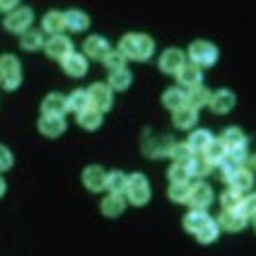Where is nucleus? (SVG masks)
I'll list each match as a JSON object with an SVG mask.
<instances>
[{
    "label": "nucleus",
    "instance_id": "f257e3e1",
    "mask_svg": "<svg viewBox=\"0 0 256 256\" xmlns=\"http://www.w3.org/2000/svg\"><path fill=\"white\" fill-rule=\"evenodd\" d=\"M118 51L130 60H148L155 51V42L145 34H126L118 42Z\"/></svg>",
    "mask_w": 256,
    "mask_h": 256
},
{
    "label": "nucleus",
    "instance_id": "f03ea898",
    "mask_svg": "<svg viewBox=\"0 0 256 256\" xmlns=\"http://www.w3.org/2000/svg\"><path fill=\"white\" fill-rule=\"evenodd\" d=\"M20 85H22V66H20V60L10 56V54L0 56V87L12 92Z\"/></svg>",
    "mask_w": 256,
    "mask_h": 256
},
{
    "label": "nucleus",
    "instance_id": "7ed1b4c3",
    "mask_svg": "<svg viewBox=\"0 0 256 256\" xmlns=\"http://www.w3.org/2000/svg\"><path fill=\"white\" fill-rule=\"evenodd\" d=\"M133 206H145L148 200H150V182H148V176L140 174V172H136V174H130L128 176V186H126V194H124Z\"/></svg>",
    "mask_w": 256,
    "mask_h": 256
},
{
    "label": "nucleus",
    "instance_id": "20e7f679",
    "mask_svg": "<svg viewBox=\"0 0 256 256\" xmlns=\"http://www.w3.org/2000/svg\"><path fill=\"white\" fill-rule=\"evenodd\" d=\"M188 58H191V63H196L198 68H208V66H213L215 60H218V46L210 42H194L188 46Z\"/></svg>",
    "mask_w": 256,
    "mask_h": 256
},
{
    "label": "nucleus",
    "instance_id": "39448f33",
    "mask_svg": "<svg viewBox=\"0 0 256 256\" xmlns=\"http://www.w3.org/2000/svg\"><path fill=\"white\" fill-rule=\"evenodd\" d=\"M246 164V148H232L225 152V157L218 162V167H220V176L222 179H230L234 172H240Z\"/></svg>",
    "mask_w": 256,
    "mask_h": 256
},
{
    "label": "nucleus",
    "instance_id": "423d86ee",
    "mask_svg": "<svg viewBox=\"0 0 256 256\" xmlns=\"http://www.w3.org/2000/svg\"><path fill=\"white\" fill-rule=\"evenodd\" d=\"M32 22H34V12L32 8H14L12 12H8L5 17V29L8 32H14V34H24L27 29H32Z\"/></svg>",
    "mask_w": 256,
    "mask_h": 256
},
{
    "label": "nucleus",
    "instance_id": "0eeeda50",
    "mask_svg": "<svg viewBox=\"0 0 256 256\" xmlns=\"http://www.w3.org/2000/svg\"><path fill=\"white\" fill-rule=\"evenodd\" d=\"M186 203H188V208H191V210H208V206L213 203V188L206 184V182H196V184H191Z\"/></svg>",
    "mask_w": 256,
    "mask_h": 256
},
{
    "label": "nucleus",
    "instance_id": "6e6552de",
    "mask_svg": "<svg viewBox=\"0 0 256 256\" xmlns=\"http://www.w3.org/2000/svg\"><path fill=\"white\" fill-rule=\"evenodd\" d=\"M87 94H90V104L94 109H100L102 114L109 112L112 104H114V90L109 87V82H94V85L87 90Z\"/></svg>",
    "mask_w": 256,
    "mask_h": 256
},
{
    "label": "nucleus",
    "instance_id": "1a4fd4ad",
    "mask_svg": "<svg viewBox=\"0 0 256 256\" xmlns=\"http://www.w3.org/2000/svg\"><path fill=\"white\" fill-rule=\"evenodd\" d=\"M172 138L167 136H155L152 130H148L142 136V155L148 157H162V155H170V148H172Z\"/></svg>",
    "mask_w": 256,
    "mask_h": 256
},
{
    "label": "nucleus",
    "instance_id": "9d476101",
    "mask_svg": "<svg viewBox=\"0 0 256 256\" xmlns=\"http://www.w3.org/2000/svg\"><path fill=\"white\" fill-rule=\"evenodd\" d=\"M44 51H46V56L54 58V60H63L66 56L72 54V44L68 36L56 34V36H48V42L44 44Z\"/></svg>",
    "mask_w": 256,
    "mask_h": 256
},
{
    "label": "nucleus",
    "instance_id": "9b49d317",
    "mask_svg": "<svg viewBox=\"0 0 256 256\" xmlns=\"http://www.w3.org/2000/svg\"><path fill=\"white\" fill-rule=\"evenodd\" d=\"M186 56L182 48H167L162 56H160V70L164 75H176V72L184 68Z\"/></svg>",
    "mask_w": 256,
    "mask_h": 256
},
{
    "label": "nucleus",
    "instance_id": "f8f14e48",
    "mask_svg": "<svg viewBox=\"0 0 256 256\" xmlns=\"http://www.w3.org/2000/svg\"><path fill=\"white\" fill-rule=\"evenodd\" d=\"M82 184H85L87 191L97 194V191H104L106 188V172L102 170L100 164H90L82 172Z\"/></svg>",
    "mask_w": 256,
    "mask_h": 256
},
{
    "label": "nucleus",
    "instance_id": "ddd939ff",
    "mask_svg": "<svg viewBox=\"0 0 256 256\" xmlns=\"http://www.w3.org/2000/svg\"><path fill=\"white\" fill-rule=\"evenodd\" d=\"M36 128H39V133L46 136V138H58V136H63V130H66V121H63V116L42 114Z\"/></svg>",
    "mask_w": 256,
    "mask_h": 256
},
{
    "label": "nucleus",
    "instance_id": "4468645a",
    "mask_svg": "<svg viewBox=\"0 0 256 256\" xmlns=\"http://www.w3.org/2000/svg\"><path fill=\"white\" fill-rule=\"evenodd\" d=\"M82 48H85V56L90 58V60H104V56L112 51L109 42H106L104 36H97V34L90 36V39H85Z\"/></svg>",
    "mask_w": 256,
    "mask_h": 256
},
{
    "label": "nucleus",
    "instance_id": "2eb2a0df",
    "mask_svg": "<svg viewBox=\"0 0 256 256\" xmlns=\"http://www.w3.org/2000/svg\"><path fill=\"white\" fill-rule=\"evenodd\" d=\"M174 126L179 130H186V128H194L196 121H198V109H194L191 104H184L179 109H174V116H172Z\"/></svg>",
    "mask_w": 256,
    "mask_h": 256
},
{
    "label": "nucleus",
    "instance_id": "dca6fc26",
    "mask_svg": "<svg viewBox=\"0 0 256 256\" xmlns=\"http://www.w3.org/2000/svg\"><path fill=\"white\" fill-rule=\"evenodd\" d=\"M246 220L249 218H244L240 210H222V213L218 215V225H220V230H228V232H240V230H244V225H246Z\"/></svg>",
    "mask_w": 256,
    "mask_h": 256
},
{
    "label": "nucleus",
    "instance_id": "f3484780",
    "mask_svg": "<svg viewBox=\"0 0 256 256\" xmlns=\"http://www.w3.org/2000/svg\"><path fill=\"white\" fill-rule=\"evenodd\" d=\"M42 112L44 114H51V116H63L66 112H70V109H68V97H63V94H58V92L46 94L42 102Z\"/></svg>",
    "mask_w": 256,
    "mask_h": 256
},
{
    "label": "nucleus",
    "instance_id": "a211bd4d",
    "mask_svg": "<svg viewBox=\"0 0 256 256\" xmlns=\"http://www.w3.org/2000/svg\"><path fill=\"white\" fill-rule=\"evenodd\" d=\"M60 63H63L66 75H70V78H82L87 72V56L85 54H75V51H72L70 56H66Z\"/></svg>",
    "mask_w": 256,
    "mask_h": 256
},
{
    "label": "nucleus",
    "instance_id": "6ab92c4d",
    "mask_svg": "<svg viewBox=\"0 0 256 256\" xmlns=\"http://www.w3.org/2000/svg\"><path fill=\"white\" fill-rule=\"evenodd\" d=\"M234 92L232 90H220V92H215L213 100H210V109H213L215 114H230L232 109H234Z\"/></svg>",
    "mask_w": 256,
    "mask_h": 256
},
{
    "label": "nucleus",
    "instance_id": "aec40b11",
    "mask_svg": "<svg viewBox=\"0 0 256 256\" xmlns=\"http://www.w3.org/2000/svg\"><path fill=\"white\" fill-rule=\"evenodd\" d=\"M200 78H203V70H200L196 63H184V68L176 72V80H179V85L186 87V90H191V87L200 85Z\"/></svg>",
    "mask_w": 256,
    "mask_h": 256
},
{
    "label": "nucleus",
    "instance_id": "412c9836",
    "mask_svg": "<svg viewBox=\"0 0 256 256\" xmlns=\"http://www.w3.org/2000/svg\"><path fill=\"white\" fill-rule=\"evenodd\" d=\"M228 184L232 191H237V194H246V191H252V186H254V174L246 170V167H242L240 172H234L232 176L228 179Z\"/></svg>",
    "mask_w": 256,
    "mask_h": 256
},
{
    "label": "nucleus",
    "instance_id": "4be33fe9",
    "mask_svg": "<svg viewBox=\"0 0 256 256\" xmlns=\"http://www.w3.org/2000/svg\"><path fill=\"white\" fill-rule=\"evenodd\" d=\"M124 210H126V196H124V194H112V191H109V196L102 200V215L116 218V215H121Z\"/></svg>",
    "mask_w": 256,
    "mask_h": 256
},
{
    "label": "nucleus",
    "instance_id": "5701e85b",
    "mask_svg": "<svg viewBox=\"0 0 256 256\" xmlns=\"http://www.w3.org/2000/svg\"><path fill=\"white\" fill-rule=\"evenodd\" d=\"M210 100H213L210 90H208V87H203V85L191 87V90L186 92V104H191L194 109H203V106H210Z\"/></svg>",
    "mask_w": 256,
    "mask_h": 256
},
{
    "label": "nucleus",
    "instance_id": "b1692460",
    "mask_svg": "<svg viewBox=\"0 0 256 256\" xmlns=\"http://www.w3.org/2000/svg\"><path fill=\"white\" fill-rule=\"evenodd\" d=\"M66 29V14L58 12V10H51V12L44 14L42 20V32H48L51 36H56Z\"/></svg>",
    "mask_w": 256,
    "mask_h": 256
},
{
    "label": "nucleus",
    "instance_id": "393cba45",
    "mask_svg": "<svg viewBox=\"0 0 256 256\" xmlns=\"http://www.w3.org/2000/svg\"><path fill=\"white\" fill-rule=\"evenodd\" d=\"M210 142H213V133L206 130V128H198V130H194L188 136V148L194 150V155H203Z\"/></svg>",
    "mask_w": 256,
    "mask_h": 256
},
{
    "label": "nucleus",
    "instance_id": "a878e982",
    "mask_svg": "<svg viewBox=\"0 0 256 256\" xmlns=\"http://www.w3.org/2000/svg\"><path fill=\"white\" fill-rule=\"evenodd\" d=\"M102 121H104V114H102L100 109H94V106H87L85 112L78 114V124H80V128H85V130H97L102 126Z\"/></svg>",
    "mask_w": 256,
    "mask_h": 256
},
{
    "label": "nucleus",
    "instance_id": "bb28decb",
    "mask_svg": "<svg viewBox=\"0 0 256 256\" xmlns=\"http://www.w3.org/2000/svg\"><path fill=\"white\" fill-rule=\"evenodd\" d=\"M63 14H66V29H70V32H85L90 27V17L82 10H68Z\"/></svg>",
    "mask_w": 256,
    "mask_h": 256
},
{
    "label": "nucleus",
    "instance_id": "cd10ccee",
    "mask_svg": "<svg viewBox=\"0 0 256 256\" xmlns=\"http://www.w3.org/2000/svg\"><path fill=\"white\" fill-rule=\"evenodd\" d=\"M220 140L225 142V148L232 150V148H246V136L242 133V128H225L222 130V136H220Z\"/></svg>",
    "mask_w": 256,
    "mask_h": 256
},
{
    "label": "nucleus",
    "instance_id": "c85d7f7f",
    "mask_svg": "<svg viewBox=\"0 0 256 256\" xmlns=\"http://www.w3.org/2000/svg\"><path fill=\"white\" fill-rule=\"evenodd\" d=\"M44 32H36V29H27L22 36H20V46L24 51H39L44 48Z\"/></svg>",
    "mask_w": 256,
    "mask_h": 256
},
{
    "label": "nucleus",
    "instance_id": "c756f323",
    "mask_svg": "<svg viewBox=\"0 0 256 256\" xmlns=\"http://www.w3.org/2000/svg\"><path fill=\"white\" fill-rule=\"evenodd\" d=\"M162 104L174 112V109H179V106L186 104V92L182 87H170V90H164V94H162Z\"/></svg>",
    "mask_w": 256,
    "mask_h": 256
},
{
    "label": "nucleus",
    "instance_id": "7c9ffc66",
    "mask_svg": "<svg viewBox=\"0 0 256 256\" xmlns=\"http://www.w3.org/2000/svg\"><path fill=\"white\" fill-rule=\"evenodd\" d=\"M210 172H213V164H210L203 155H194L191 160H188V174H191V176L203 179V176H208Z\"/></svg>",
    "mask_w": 256,
    "mask_h": 256
},
{
    "label": "nucleus",
    "instance_id": "2f4dec72",
    "mask_svg": "<svg viewBox=\"0 0 256 256\" xmlns=\"http://www.w3.org/2000/svg\"><path fill=\"white\" fill-rule=\"evenodd\" d=\"M130 82H133V75H130V70H126V68H118V70L109 72V87H112V90H116V92H124V90H128V87H130Z\"/></svg>",
    "mask_w": 256,
    "mask_h": 256
},
{
    "label": "nucleus",
    "instance_id": "473e14b6",
    "mask_svg": "<svg viewBox=\"0 0 256 256\" xmlns=\"http://www.w3.org/2000/svg\"><path fill=\"white\" fill-rule=\"evenodd\" d=\"M208 220H210V218H208L206 210H191V213L184 218V230L186 232H191V234H196Z\"/></svg>",
    "mask_w": 256,
    "mask_h": 256
},
{
    "label": "nucleus",
    "instance_id": "72a5a7b5",
    "mask_svg": "<svg viewBox=\"0 0 256 256\" xmlns=\"http://www.w3.org/2000/svg\"><path fill=\"white\" fill-rule=\"evenodd\" d=\"M87 106H92L87 90H75V92H70V97H68V109H70V112L80 114V112H85Z\"/></svg>",
    "mask_w": 256,
    "mask_h": 256
},
{
    "label": "nucleus",
    "instance_id": "f704fd0d",
    "mask_svg": "<svg viewBox=\"0 0 256 256\" xmlns=\"http://www.w3.org/2000/svg\"><path fill=\"white\" fill-rule=\"evenodd\" d=\"M126 186H128V176L124 172L106 174V191H112V194H126Z\"/></svg>",
    "mask_w": 256,
    "mask_h": 256
},
{
    "label": "nucleus",
    "instance_id": "c9c22d12",
    "mask_svg": "<svg viewBox=\"0 0 256 256\" xmlns=\"http://www.w3.org/2000/svg\"><path fill=\"white\" fill-rule=\"evenodd\" d=\"M218 234H220V225H218L215 220H208V222L196 232V240H198L200 244H213L215 240H218Z\"/></svg>",
    "mask_w": 256,
    "mask_h": 256
},
{
    "label": "nucleus",
    "instance_id": "e433bc0d",
    "mask_svg": "<svg viewBox=\"0 0 256 256\" xmlns=\"http://www.w3.org/2000/svg\"><path fill=\"white\" fill-rule=\"evenodd\" d=\"M225 152H228V148H225V142L220 140V138H213V142L206 148V152H203V157L210 162V164H218L222 157H225Z\"/></svg>",
    "mask_w": 256,
    "mask_h": 256
},
{
    "label": "nucleus",
    "instance_id": "4c0bfd02",
    "mask_svg": "<svg viewBox=\"0 0 256 256\" xmlns=\"http://www.w3.org/2000/svg\"><path fill=\"white\" fill-rule=\"evenodd\" d=\"M167 176H170L172 184H179V182H188L191 179V174H188V162H174L167 172Z\"/></svg>",
    "mask_w": 256,
    "mask_h": 256
},
{
    "label": "nucleus",
    "instance_id": "58836bf2",
    "mask_svg": "<svg viewBox=\"0 0 256 256\" xmlns=\"http://www.w3.org/2000/svg\"><path fill=\"white\" fill-rule=\"evenodd\" d=\"M170 157L174 162H188V160L194 157V150L188 148V142H172Z\"/></svg>",
    "mask_w": 256,
    "mask_h": 256
},
{
    "label": "nucleus",
    "instance_id": "ea45409f",
    "mask_svg": "<svg viewBox=\"0 0 256 256\" xmlns=\"http://www.w3.org/2000/svg\"><path fill=\"white\" fill-rule=\"evenodd\" d=\"M104 66H106V70H118V68H126V56L118 51V48H112L106 56H104V60H102Z\"/></svg>",
    "mask_w": 256,
    "mask_h": 256
},
{
    "label": "nucleus",
    "instance_id": "a19ab883",
    "mask_svg": "<svg viewBox=\"0 0 256 256\" xmlns=\"http://www.w3.org/2000/svg\"><path fill=\"white\" fill-rule=\"evenodd\" d=\"M242 194H237V191H222V196H220V203H222V210H237L240 208V203H242Z\"/></svg>",
    "mask_w": 256,
    "mask_h": 256
},
{
    "label": "nucleus",
    "instance_id": "79ce46f5",
    "mask_svg": "<svg viewBox=\"0 0 256 256\" xmlns=\"http://www.w3.org/2000/svg\"><path fill=\"white\" fill-rule=\"evenodd\" d=\"M188 188H191L188 182L172 184L170 186V200H174V203H186V198H188Z\"/></svg>",
    "mask_w": 256,
    "mask_h": 256
},
{
    "label": "nucleus",
    "instance_id": "37998d69",
    "mask_svg": "<svg viewBox=\"0 0 256 256\" xmlns=\"http://www.w3.org/2000/svg\"><path fill=\"white\" fill-rule=\"evenodd\" d=\"M237 210H240L244 218H254V215H256V194H249V196H244Z\"/></svg>",
    "mask_w": 256,
    "mask_h": 256
},
{
    "label": "nucleus",
    "instance_id": "c03bdc74",
    "mask_svg": "<svg viewBox=\"0 0 256 256\" xmlns=\"http://www.w3.org/2000/svg\"><path fill=\"white\" fill-rule=\"evenodd\" d=\"M12 162H14L12 152H10V150H8L5 145H0V172L12 170Z\"/></svg>",
    "mask_w": 256,
    "mask_h": 256
},
{
    "label": "nucleus",
    "instance_id": "a18cd8bd",
    "mask_svg": "<svg viewBox=\"0 0 256 256\" xmlns=\"http://www.w3.org/2000/svg\"><path fill=\"white\" fill-rule=\"evenodd\" d=\"M14 8H20V0H0V10H8V12H12Z\"/></svg>",
    "mask_w": 256,
    "mask_h": 256
},
{
    "label": "nucleus",
    "instance_id": "49530a36",
    "mask_svg": "<svg viewBox=\"0 0 256 256\" xmlns=\"http://www.w3.org/2000/svg\"><path fill=\"white\" fill-rule=\"evenodd\" d=\"M2 194H5V182L0 179V196H2Z\"/></svg>",
    "mask_w": 256,
    "mask_h": 256
},
{
    "label": "nucleus",
    "instance_id": "de8ad7c7",
    "mask_svg": "<svg viewBox=\"0 0 256 256\" xmlns=\"http://www.w3.org/2000/svg\"><path fill=\"white\" fill-rule=\"evenodd\" d=\"M254 230H256V215H254Z\"/></svg>",
    "mask_w": 256,
    "mask_h": 256
}]
</instances>
